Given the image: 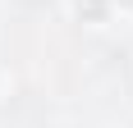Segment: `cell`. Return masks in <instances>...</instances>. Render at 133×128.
<instances>
[{"instance_id":"6da1fadb","label":"cell","mask_w":133,"mask_h":128,"mask_svg":"<svg viewBox=\"0 0 133 128\" xmlns=\"http://www.w3.org/2000/svg\"><path fill=\"white\" fill-rule=\"evenodd\" d=\"M78 14H87V18H101V0H78Z\"/></svg>"},{"instance_id":"7a4b0ae2","label":"cell","mask_w":133,"mask_h":128,"mask_svg":"<svg viewBox=\"0 0 133 128\" xmlns=\"http://www.w3.org/2000/svg\"><path fill=\"white\" fill-rule=\"evenodd\" d=\"M129 5H133V0H129Z\"/></svg>"}]
</instances>
